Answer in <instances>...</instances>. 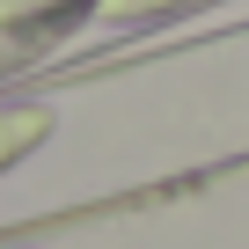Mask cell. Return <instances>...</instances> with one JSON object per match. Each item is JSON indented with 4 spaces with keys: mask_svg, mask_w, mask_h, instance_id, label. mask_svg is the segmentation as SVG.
Segmentation results:
<instances>
[{
    "mask_svg": "<svg viewBox=\"0 0 249 249\" xmlns=\"http://www.w3.org/2000/svg\"><path fill=\"white\" fill-rule=\"evenodd\" d=\"M103 8L110 0H0V88L37 73L88 22H103Z\"/></svg>",
    "mask_w": 249,
    "mask_h": 249,
    "instance_id": "1",
    "label": "cell"
},
{
    "mask_svg": "<svg viewBox=\"0 0 249 249\" xmlns=\"http://www.w3.org/2000/svg\"><path fill=\"white\" fill-rule=\"evenodd\" d=\"M52 132H59V110H44V103H0V176H8L22 154H37Z\"/></svg>",
    "mask_w": 249,
    "mask_h": 249,
    "instance_id": "2",
    "label": "cell"
},
{
    "mask_svg": "<svg viewBox=\"0 0 249 249\" xmlns=\"http://www.w3.org/2000/svg\"><path fill=\"white\" fill-rule=\"evenodd\" d=\"M183 8H205V0H110L103 22L110 30H124V22H132V30H154V22H176Z\"/></svg>",
    "mask_w": 249,
    "mask_h": 249,
    "instance_id": "3",
    "label": "cell"
}]
</instances>
